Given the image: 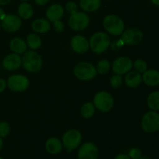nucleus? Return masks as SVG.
<instances>
[{
	"mask_svg": "<svg viewBox=\"0 0 159 159\" xmlns=\"http://www.w3.org/2000/svg\"><path fill=\"white\" fill-rule=\"evenodd\" d=\"M89 43V49H91L94 54H101L106 52L110 48L111 38L109 34L99 31V32L94 33L90 37Z\"/></svg>",
	"mask_w": 159,
	"mask_h": 159,
	"instance_id": "1",
	"label": "nucleus"
},
{
	"mask_svg": "<svg viewBox=\"0 0 159 159\" xmlns=\"http://www.w3.org/2000/svg\"><path fill=\"white\" fill-rule=\"evenodd\" d=\"M22 65L30 73H37L43 67V58L34 50L26 51L22 56Z\"/></svg>",
	"mask_w": 159,
	"mask_h": 159,
	"instance_id": "2",
	"label": "nucleus"
},
{
	"mask_svg": "<svg viewBox=\"0 0 159 159\" xmlns=\"http://www.w3.org/2000/svg\"><path fill=\"white\" fill-rule=\"evenodd\" d=\"M104 30L110 35L120 36L125 30V23L122 18L116 14H108L102 21Z\"/></svg>",
	"mask_w": 159,
	"mask_h": 159,
	"instance_id": "3",
	"label": "nucleus"
},
{
	"mask_svg": "<svg viewBox=\"0 0 159 159\" xmlns=\"http://www.w3.org/2000/svg\"><path fill=\"white\" fill-rule=\"evenodd\" d=\"M73 73L78 79L83 82L93 80L97 75L96 66L88 61H82L78 63L74 67Z\"/></svg>",
	"mask_w": 159,
	"mask_h": 159,
	"instance_id": "4",
	"label": "nucleus"
},
{
	"mask_svg": "<svg viewBox=\"0 0 159 159\" xmlns=\"http://www.w3.org/2000/svg\"><path fill=\"white\" fill-rule=\"evenodd\" d=\"M93 104L96 109L102 113H108L114 107V99L108 92L99 91L94 96Z\"/></svg>",
	"mask_w": 159,
	"mask_h": 159,
	"instance_id": "5",
	"label": "nucleus"
},
{
	"mask_svg": "<svg viewBox=\"0 0 159 159\" xmlns=\"http://www.w3.org/2000/svg\"><path fill=\"white\" fill-rule=\"evenodd\" d=\"M141 127L143 131L147 134H153L159 131V113L150 110L143 115L141 120Z\"/></svg>",
	"mask_w": 159,
	"mask_h": 159,
	"instance_id": "6",
	"label": "nucleus"
},
{
	"mask_svg": "<svg viewBox=\"0 0 159 159\" xmlns=\"http://www.w3.org/2000/svg\"><path fill=\"white\" fill-rule=\"evenodd\" d=\"M82 141V133L77 129H69L62 136L61 142L63 147L68 152L77 148L81 144Z\"/></svg>",
	"mask_w": 159,
	"mask_h": 159,
	"instance_id": "7",
	"label": "nucleus"
},
{
	"mask_svg": "<svg viewBox=\"0 0 159 159\" xmlns=\"http://www.w3.org/2000/svg\"><path fill=\"white\" fill-rule=\"evenodd\" d=\"M90 23V17L85 12H79L70 15L68 18V26L72 30L76 32L83 31Z\"/></svg>",
	"mask_w": 159,
	"mask_h": 159,
	"instance_id": "8",
	"label": "nucleus"
},
{
	"mask_svg": "<svg viewBox=\"0 0 159 159\" xmlns=\"http://www.w3.org/2000/svg\"><path fill=\"white\" fill-rule=\"evenodd\" d=\"M7 87L13 93H23L30 86V79L24 75L14 74L8 78Z\"/></svg>",
	"mask_w": 159,
	"mask_h": 159,
	"instance_id": "9",
	"label": "nucleus"
},
{
	"mask_svg": "<svg viewBox=\"0 0 159 159\" xmlns=\"http://www.w3.org/2000/svg\"><path fill=\"white\" fill-rule=\"evenodd\" d=\"M121 40L125 45L134 46L142 41L144 34L142 31L136 27H130L124 30L121 34Z\"/></svg>",
	"mask_w": 159,
	"mask_h": 159,
	"instance_id": "10",
	"label": "nucleus"
},
{
	"mask_svg": "<svg viewBox=\"0 0 159 159\" xmlns=\"http://www.w3.org/2000/svg\"><path fill=\"white\" fill-rule=\"evenodd\" d=\"M133 68V61L127 56H121L113 61L111 64V69L116 75L127 74Z\"/></svg>",
	"mask_w": 159,
	"mask_h": 159,
	"instance_id": "11",
	"label": "nucleus"
},
{
	"mask_svg": "<svg viewBox=\"0 0 159 159\" xmlns=\"http://www.w3.org/2000/svg\"><path fill=\"white\" fill-rule=\"evenodd\" d=\"M23 20L16 14H8L2 20V28L7 33H16L21 28Z\"/></svg>",
	"mask_w": 159,
	"mask_h": 159,
	"instance_id": "12",
	"label": "nucleus"
},
{
	"mask_svg": "<svg viewBox=\"0 0 159 159\" xmlns=\"http://www.w3.org/2000/svg\"><path fill=\"white\" fill-rule=\"evenodd\" d=\"M99 149L91 141H87L80 146L78 152L77 159H98Z\"/></svg>",
	"mask_w": 159,
	"mask_h": 159,
	"instance_id": "13",
	"label": "nucleus"
},
{
	"mask_svg": "<svg viewBox=\"0 0 159 159\" xmlns=\"http://www.w3.org/2000/svg\"><path fill=\"white\" fill-rule=\"evenodd\" d=\"M71 48L74 52L82 54L86 53L89 49V43L88 39L82 35L74 36L70 41Z\"/></svg>",
	"mask_w": 159,
	"mask_h": 159,
	"instance_id": "14",
	"label": "nucleus"
},
{
	"mask_svg": "<svg viewBox=\"0 0 159 159\" xmlns=\"http://www.w3.org/2000/svg\"><path fill=\"white\" fill-rule=\"evenodd\" d=\"M2 66L6 71H14L22 66V57L20 54L10 53L2 60Z\"/></svg>",
	"mask_w": 159,
	"mask_h": 159,
	"instance_id": "15",
	"label": "nucleus"
},
{
	"mask_svg": "<svg viewBox=\"0 0 159 159\" xmlns=\"http://www.w3.org/2000/svg\"><path fill=\"white\" fill-rule=\"evenodd\" d=\"M65 14V8L58 3H54L48 6L47 9L45 16L51 23L61 20Z\"/></svg>",
	"mask_w": 159,
	"mask_h": 159,
	"instance_id": "16",
	"label": "nucleus"
},
{
	"mask_svg": "<svg viewBox=\"0 0 159 159\" xmlns=\"http://www.w3.org/2000/svg\"><path fill=\"white\" fill-rule=\"evenodd\" d=\"M124 82L130 89L138 88L142 83V75L136 71H131L125 74Z\"/></svg>",
	"mask_w": 159,
	"mask_h": 159,
	"instance_id": "17",
	"label": "nucleus"
},
{
	"mask_svg": "<svg viewBox=\"0 0 159 159\" xmlns=\"http://www.w3.org/2000/svg\"><path fill=\"white\" fill-rule=\"evenodd\" d=\"M142 75V82L147 86L155 87L159 85V71L157 69H148Z\"/></svg>",
	"mask_w": 159,
	"mask_h": 159,
	"instance_id": "18",
	"label": "nucleus"
},
{
	"mask_svg": "<svg viewBox=\"0 0 159 159\" xmlns=\"http://www.w3.org/2000/svg\"><path fill=\"white\" fill-rule=\"evenodd\" d=\"M51 28V22L45 18L36 19L31 23V29L37 34H46L49 32Z\"/></svg>",
	"mask_w": 159,
	"mask_h": 159,
	"instance_id": "19",
	"label": "nucleus"
},
{
	"mask_svg": "<svg viewBox=\"0 0 159 159\" xmlns=\"http://www.w3.org/2000/svg\"><path fill=\"white\" fill-rule=\"evenodd\" d=\"M45 149L51 155H57L63 149V144L60 139L52 137L48 138L45 142Z\"/></svg>",
	"mask_w": 159,
	"mask_h": 159,
	"instance_id": "20",
	"label": "nucleus"
},
{
	"mask_svg": "<svg viewBox=\"0 0 159 159\" xmlns=\"http://www.w3.org/2000/svg\"><path fill=\"white\" fill-rule=\"evenodd\" d=\"M9 48L12 53L18 54H23L27 51L26 42L20 37H14L9 41Z\"/></svg>",
	"mask_w": 159,
	"mask_h": 159,
	"instance_id": "21",
	"label": "nucleus"
},
{
	"mask_svg": "<svg viewBox=\"0 0 159 159\" xmlns=\"http://www.w3.org/2000/svg\"><path fill=\"white\" fill-rule=\"evenodd\" d=\"M17 12L22 20H27L34 16V9L32 5L28 2H22L17 8Z\"/></svg>",
	"mask_w": 159,
	"mask_h": 159,
	"instance_id": "22",
	"label": "nucleus"
},
{
	"mask_svg": "<svg viewBox=\"0 0 159 159\" xmlns=\"http://www.w3.org/2000/svg\"><path fill=\"white\" fill-rule=\"evenodd\" d=\"M102 0H79V6L85 12H95L99 10Z\"/></svg>",
	"mask_w": 159,
	"mask_h": 159,
	"instance_id": "23",
	"label": "nucleus"
},
{
	"mask_svg": "<svg viewBox=\"0 0 159 159\" xmlns=\"http://www.w3.org/2000/svg\"><path fill=\"white\" fill-rule=\"evenodd\" d=\"M26 44L30 50L37 51L42 46V39L36 33H31L26 37Z\"/></svg>",
	"mask_w": 159,
	"mask_h": 159,
	"instance_id": "24",
	"label": "nucleus"
},
{
	"mask_svg": "<svg viewBox=\"0 0 159 159\" xmlns=\"http://www.w3.org/2000/svg\"><path fill=\"white\" fill-rule=\"evenodd\" d=\"M147 105L150 110L159 111V90L152 92L147 98Z\"/></svg>",
	"mask_w": 159,
	"mask_h": 159,
	"instance_id": "25",
	"label": "nucleus"
},
{
	"mask_svg": "<svg viewBox=\"0 0 159 159\" xmlns=\"http://www.w3.org/2000/svg\"><path fill=\"white\" fill-rule=\"evenodd\" d=\"M95 113H96V107H95L93 102H85V103L82 106V107H81V116H82L84 119H91V118L95 115Z\"/></svg>",
	"mask_w": 159,
	"mask_h": 159,
	"instance_id": "26",
	"label": "nucleus"
},
{
	"mask_svg": "<svg viewBox=\"0 0 159 159\" xmlns=\"http://www.w3.org/2000/svg\"><path fill=\"white\" fill-rule=\"evenodd\" d=\"M96 68L97 74L101 75H107L111 69V63L107 59H102L98 62Z\"/></svg>",
	"mask_w": 159,
	"mask_h": 159,
	"instance_id": "27",
	"label": "nucleus"
},
{
	"mask_svg": "<svg viewBox=\"0 0 159 159\" xmlns=\"http://www.w3.org/2000/svg\"><path fill=\"white\" fill-rule=\"evenodd\" d=\"M133 68L134 71L143 74L146 70H148V63L142 58H138L133 62Z\"/></svg>",
	"mask_w": 159,
	"mask_h": 159,
	"instance_id": "28",
	"label": "nucleus"
},
{
	"mask_svg": "<svg viewBox=\"0 0 159 159\" xmlns=\"http://www.w3.org/2000/svg\"><path fill=\"white\" fill-rule=\"evenodd\" d=\"M110 83L112 88L120 89L123 85V83H124V79L122 78V75L114 74L110 78Z\"/></svg>",
	"mask_w": 159,
	"mask_h": 159,
	"instance_id": "29",
	"label": "nucleus"
},
{
	"mask_svg": "<svg viewBox=\"0 0 159 159\" xmlns=\"http://www.w3.org/2000/svg\"><path fill=\"white\" fill-rule=\"evenodd\" d=\"M10 125L7 121H1L0 122V137L2 138L7 137L10 133Z\"/></svg>",
	"mask_w": 159,
	"mask_h": 159,
	"instance_id": "30",
	"label": "nucleus"
},
{
	"mask_svg": "<svg viewBox=\"0 0 159 159\" xmlns=\"http://www.w3.org/2000/svg\"><path fill=\"white\" fill-rule=\"evenodd\" d=\"M65 11H66L70 15L75 13L79 11V5L75 1L67 2L65 6Z\"/></svg>",
	"mask_w": 159,
	"mask_h": 159,
	"instance_id": "31",
	"label": "nucleus"
},
{
	"mask_svg": "<svg viewBox=\"0 0 159 159\" xmlns=\"http://www.w3.org/2000/svg\"><path fill=\"white\" fill-rule=\"evenodd\" d=\"M53 28L57 33H63L65 30V25L63 21L61 20L53 23Z\"/></svg>",
	"mask_w": 159,
	"mask_h": 159,
	"instance_id": "32",
	"label": "nucleus"
},
{
	"mask_svg": "<svg viewBox=\"0 0 159 159\" xmlns=\"http://www.w3.org/2000/svg\"><path fill=\"white\" fill-rule=\"evenodd\" d=\"M128 155L131 159H138L142 156V152L141 149L138 148H133L129 151Z\"/></svg>",
	"mask_w": 159,
	"mask_h": 159,
	"instance_id": "33",
	"label": "nucleus"
},
{
	"mask_svg": "<svg viewBox=\"0 0 159 159\" xmlns=\"http://www.w3.org/2000/svg\"><path fill=\"white\" fill-rule=\"evenodd\" d=\"M124 45V42L122 41V40H121V39H119V40H114L113 42H111L110 47V48L113 50V51H119V50H120L121 48H122Z\"/></svg>",
	"mask_w": 159,
	"mask_h": 159,
	"instance_id": "34",
	"label": "nucleus"
},
{
	"mask_svg": "<svg viewBox=\"0 0 159 159\" xmlns=\"http://www.w3.org/2000/svg\"><path fill=\"white\" fill-rule=\"evenodd\" d=\"M6 87H7V83L6 81L4 79H1L0 78V93H3L6 90Z\"/></svg>",
	"mask_w": 159,
	"mask_h": 159,
	"instance_id": "35",
	"label": "nucleus"
},
{
	"mask_svg": "<svg viewBox=\"0 0 159 159\" xmlns=\"http://www.w3.org/2000/svg\"><path fill=\"white\" fill-rule=\"evenodd\" d=\"M36 5L39 6H44L48 3L49 0H34Z\"/></svg>",
	"mask_w": 159,
	"mask_h": 159,
	"instance_id": "36",
	"label": "nucleus"
},
{
	"mask_svg": "<svg viewBox=\"0 0 159 159\" xmlns=\"http://www.w3.org/2000/svg\"><path fill=\"white\" fill-rule=\"evenodd\" d=\"M114 159H131L129 157L128 155H125V154H119L115 157Z\"/></svg>",
	"mask_w": 159,
	"mask_h": 159,
	"instance_id": "37",
	"label": "nucleus"
},
{
	"mask_svg": "<svg viewBox=\"0 0 159 159\" xmlns=\"http://www.w3.org/2000/svg\"><path fill=\"white\" fill-rule=\"evenodd\" d=\"M6 16V12H5L4 9H3L0 6V21H2V20L5 18V16Z\"/></svg>",
	"mask_w": 159,
	"mask_h": 159,
	"instance_id": "38",
	"label": "nucleus"
},
{
	"mask_svg": "<svg viewBox=\"0 0 159 159\" xmlns=\"http://www.w3.org/2000/svg\"><path fill=\"white\" fill-rule=\"evenodd\" d=\"M12 0H0V6H6V5L9 4Z\"/></svg>",
	"mask_w": 159,
	"mask_h": 159,
	"instance_id": "39",
	"label": "nucleus"
},
{
	"mask_svg": "<svg viewBox=\"0 0 159 159\" xmlns=\"http://www.w3.org/2000/svg\"><path fill=\"white\" fill-rule=\"evenodd\" d=\"M151 2L153 5H155V6H158L159 7V0H150Z\"/></svg>",
	"mask_w": 159,
	"mask_h": 159,
	"instance_id": "40",
	"label": "nucleus"
},
{
	"mask_svg": "<svg viewBox=\"0 0 159 159\" xmlns=\"http://www.w3.org/2000/svg\"><path fill=\"white\" fill-rule=\"evenodd\" d=\"M2 147H3V140H2V138L0 137V152H1Z\"/></svg>",
	"mask_w": 159,
	"mask_h": 159,
	"instance_id": "41",
	"label": "nucleus"
},
{
	"mask_svg": "<svg viewBox=\"0 0 159 159\" xmlns=\"http://www.w3.org/2000/svg\"><path fill=\"white\" fill-rule=\"evenodd\" d=\"M138 159H151V158H148V157H142V156H141V158H138Z\"/></svg>",
	"mask_w": 159,
	"mask_h": 159,
	"instance_id": "42",
	"label": "nucleus"
},
{
	"mask_svg": "<svg viewBox=\"0 0 159 159\" xmlns=\"http://www.w3.org/2000/svg\"><path fill=\"white\" fill-rule=\"evenodd\" d=\"M20 1L21 2H28V1H30V0H20Z\"/></svg>",
	"mask_w": 159,
	"mask_h": 159,
	"instance_id": "43",
	"label": "nucleus"
},
{
	"mask_svg": "<svg viewBox=\"0 0 159 159\" xmlns=\"http://www.w3.org/2000/svg\"><path fill=\"white\" fill-rule=\"evenodd\" d=\"M2 28V25H1V22H0V30H1Z\"/></svg>",
	"mask_w": 159,
	"mask_h": 159,
	"instance_id": "44",
	"label": "nucleus"
},
{
	"mask_svg": "<svg viewBox=\"0 0 159 159\" xmlns=\"http://www.w3.org/2000/svg\"><path fill=\"white\" fill-rule=\"evenodd\" d=\"M104 1H112V0H104Z\"/></svg>",
	"mask_w": 159,
	"mask_h": 159,
	"instance_id": "45",
	"label": "nucleus"
},
{
	"mask_svg": "<svg viewBox=\"0 0 159 159\" xmlns=\"http://www.w3.org/2000/svg\"><path fill=\"white\" fill-rule=\"evenodd\" d=\"M0 159H4L3 158H2V157H0Z\"/></svg>",
	"mask_w": 159,
	"mask_h": 159,
	"instance_id": "46",
	"label": "nucleus"
}]
</instances>
